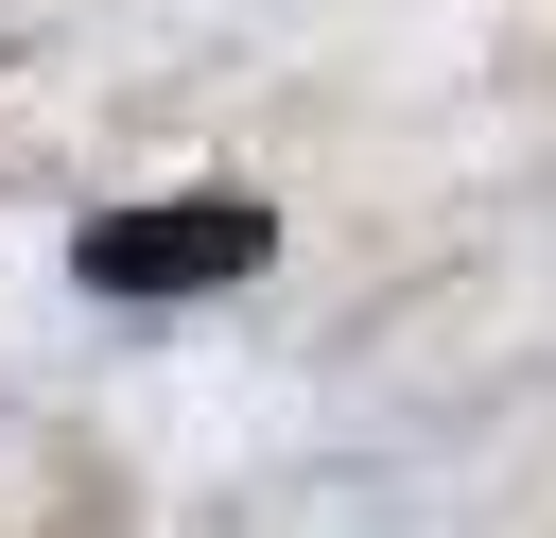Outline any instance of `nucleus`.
I'll use <instances>...</instances> for the list:
<instances>
[{
  "label": "nucleus",
  "instance_id": "f257e3e1",
  "mask_svg": "<svg viewBox=\"0 0 556 538\" xmlns=\"http://www.w3.org/2000/svg\"><path fill=\"white\" fill-rule=\"evenodd\" d=\"M278 226L243 191H191V208H104L87 226V295H208V278H261Z\"/></svg>",
  "mask_w": 556,
  "mask_h": 538
}]
</instances>
